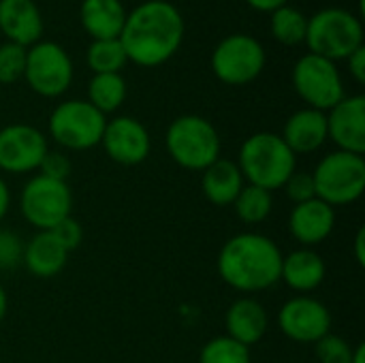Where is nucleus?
<instances>
[{"label": "nucleus", "instance_id": "nucleus-1", "mask_svg": "<svg viewBox=\"0 0 365 363\" xmlns=\"http://www.w3.org/2000/svg\"><path fill=\"white\" fill-rule=\"evenodd\" d=\"M186 24L182 11L169 0H145L128 11L120 43L128 62L154 68L169 62L182 47Z\"/></svg>", "mask_w": 365, "mask_h": 363}, {"label": "nucleus", "instance_id": "nucleus-2", "mask_svg": "<svg viewBox=\"0 0 365 363\" xmlns=\"http://www.w3.org/2000/svg\"><path fill=\"white\" fill-rule=\"evenodd\" d=\"M280 246L261 233L246 231L225 242L218 255V274L225 285L240 293L267 291L280 282Z\"/></svg>", "mask_w": 365, "mask_h": 363}, {"label": "nucleus", "instance_id": "nucleus-3", "mask_svg": "<svg viewBox=\"0 0 365 363\" xmlns=\"http://www.w3.org/2000/svg\"><path fill=\"white\" fill-rule=\"evenodd\" d=\"M237 167L246 184L274 193L282 188L289 175L297 169V156L278 133L261 131L242 143Z\"/></svg>", "mask_w": 365, "mask_h": 363}, {"label": "nucleus", "instance_id": "nucleus-4", "mask_svg": "<svg viewBox=\"0 0 365 363\" xmlns=\"http://www.w3.org/2000/svg\"><path fill=\"white\" fill-rule=\"evenodd\" d=\"M165 145L175 165L188 171H205L220 158V135L216 126L197 113L175 118L165 135Z\"/></svg>", "mask_w": 365, "mask_h": 363}, {"label": "nucleus", "instance_id": "nucleus-5", "mask_svg": "<svg viewBox=\"0 0 365 363\" xmlns=\"http://www.w3.org/2000/svg\"><path fill=\"white\" fill-rule=\"evenodd\" d=\"M308 51L331 62L346 60L364 45V21L349 9L325 6L308 17Z\"/></svg>", "mask_w": 365, "mask_h": 363}, {"label": "nucleus", "instance_id": "nucleus-6", "mask_svg": "<svg viewBox=\"0 0 365 363\" xmlns=\"http://www.w3.org/2000/svg\"><path fill=\"white\" fill-rule=\"evenodd\" d=\"M317 199L334 210L355 203L365 190V158L359 154L334 150L325 154L312 171Z\"/></svg>", "mask_w": 365, "mask_h": 363}, {"label": "nucleus", "instance_id": "nucleus-7", "mask_svg": "<svg viewBox=\"0 0 365 363\" xmlns=\"http://www.w3.org/2000/svg\"><path fill=\"white\" fill-rule=\"evenodd\" d=\"M107 116L94 109L83 98L62 101L53 107L47 120L49 137L64 150H92L101 145Z\"/></svg>", "mask_w": 365, "mask_h": 363}, {"label": "nucleus", "instance_id": "nucleus-8", "mask_svg": "<svg viewBox=\"0 0 365 363\" xmlns=\"http://www.w3.org/2000/svg\"><path fill=\"white\" fill-rule=\"evenodd\" d=\"M267 62L265 47L252 34L235 32L218 41L210 66L218 81L227 86H246L259 79Z\"/></svg>", "mask_w": 365, "mask_h": 363}, {"label": "nucleus", "instance_id": "nucleus-9", "mask_svg": "<svg viewBox=\"0 0 365 363\" xmlns=\"http://www.w3.org/2000/svg\"><path fill=\"white\" fill-rule=\"evenodd\" d=\"M291 81L297 96L306 103V107L325 113L346 96L338 64L310 51L295 62Z\"/></svg>", "mask_w": 365, "mask_h": 363}, {"label": "nucleus", "instance_id": "nucleus-10", "mask_svg": "<svg viewBox=\"0 0 365 363\" xmlns=\"http://www.w3.org/2000/svg\"><path fill=\"white\" fill-rule=\"evenodd\" d=\"M73 75V60L62 45L41 39L38 43L28 47L24 79L34 94L58 98L71 88Z\"/></svg>", "mask_w": 365, "mask_h": 363}, {"label": "nucleus", "instance_id": "nucleus-11", "mask_svg": "<svg viewBox=\"0 0 365 363\" xmlns=\"http://www.w3.org/2000/svg\"><path fill=\"white\" fill-rule=\"evenodd\" d=\"M73 193L66 182L45 175H34L26 182L19 195V212L36 231H51L58 223L71 216Z\"/></svg>", "mask_w": 365, "mask_h": 363}, {"label": "nucleus", "instance_id": "nucleus-12", "mask_svg": "<svg viewBox=\"0 0 365 363\" xmlns=\"http://www.w3.org/2000/svg\"><path fill=\"white\" fill-rule=\"evenodd\" d=\"M49 152L47 137L32 124L15 122L0 128V171L11 175L38 171Z\"/></svg>", "mask_w": 365, "mask_h": 363}, {"label": "nucleus", "instance_id": "nucleus-13", "mask_svg": "<svg viewBox=\"0 0 365 363\" xmlns=\"http://www.w3.org/2000/svg\"><path fill=\"white\" fill-rule=\"evenodd\" d=\"M280 332L297 344H314L331 332V312L310 295H295L278 310Z\"/></svg>", "mask_w": 365, "mask_h": 363}, {"label": "nucleus", "instance_id": "nucleus-14", "mask_svg": "<svg viewBox=\"0 0 365 363\" xmlns=\"http://www.w3.org/2000/svg\"><path fill=\"white\" fill-rule=\"evenodd\" d=\"M101 145L113 163L124 167H135L150 156L152 137L150 131L143 126V122H139L137 118L118 116L107 120Z\"/></svg>", "mask_w": 365, "mask_h": 363}, {"label": "nucleus", "instance_id": "nucleus-15", "mask_svg": "<svg viewBox=\"0 0 365 363\" xmlns=\"http://www.w3.org/2000/svg\"><path fill=\"white\" fill-rule=\"evenodd\" d=\"M327 139L338 150L351 154H365V96H344L327 111Z\"/></svg>", "mask_w": 365, "mask_h": 363}, {"label": "nucleus", "instance_id": "nucleus-16", "mask_svg": "<svg viewBox=\"0 0 365 363\" xmlns=\"http://www.w3.org/2000/svg\"><path fill=\"white\" fill-rule=\"evenodd\" d=\"M336 227V210L321 199L293 205L289 214V233L302 248H314L323 244Z\"/></svg>", "mask_w": 365, "mask_h": 363}, {"label": "nucleus", "instance_id": "nucleus-17", "mask_svg": "<svg viewBox=\"0 0 365 363\" xmlns=\"http://www.w3.org/2000/svg\"><path fill=\"white\" fill-rule=\"evenodd\" d=\"M0 32L9 43L30 47L43 36V15L34 0H0Z\"/></svg>", "mask_w": 365, "mask_h": 363}, {"label": "nucleus", "instance_id": "nucleus-18", "mask_svg": "<svg viewBox=\"0 0 365 363\" xmlns=\"http://www.w3.org/2000/svg\"><path fill=\"white\" fill-rule=\"evenodd\" d=\"M280 137L284 139V143L291 148L295 156L312 154L329 141L327 139V113L312 109V107L297 109L284 122Z\"/></svg>", "mask_w": 365, "mask_h": 363}, {"label": "nucleus", "instance_id": "nucleus-19", "mask_svg": "<svg viewBox=\"0 0 365 363\" xmlns=\"http://www.w3.org/2000/svg\"><path fill=\"white\" fill-rule=\"evenodd\" d=\"M267 325H269L267 312L263 304L257 302L255 297L235 300L225 315V329H227L225 336L233 338L235 342L248 349L263 340V336L267 334Z\"/></svg>", "mask_w": 365, "mask_h": 363}, {"label": "nucleus", "instance_id": "nucleus-20", "mask_svg": "<svg viewBox=\"0 0 365 363\" xmlns=\"http://www.w3.org/2000/svg\"><path fill=\"white\" fill-rule=\"evenodd\" d=\"M325 276H327V265L314 248H297L287 257H282L280 280L289 289L302 295L317 291L323 285Z\"/></svg>", "mask_w": 365, "mask_h": 363}, {"label": "nucleus", "instance_id": "nucleus-21", "mask_svg": "<svg viewBox=\"0 0 365 363\" xmlns=\"http://www.w3.org/2000/svg\"><path fill=\"white\" fill-rule=\"evenodd\" d=\"M68 250L53 237L51 231H38L24 244V259L21 263L34 278H53L58 276L68 263Z\"/></svg>", "mask_w": 365, "mask_h": 363}, {"label": "nucleus", "instance_id": "nucleus-22", "mask_svg": "<svg viewBox=\"0 0 365 363\" xmlns=\"http://www.w3.org/2000/svg\"><path fill=\"white\" fill-rule=\"evenodd\" d=\"M126 15L128 11L122 0H81L79 6L81 28L92 41L118 39L124 28Z\"/></svg>", "mask_w": 365, "mask_h": 363}, {"label": "nucleus", "instance_id": "nucleus-23", "mask_svg": "<svg viewBox=\"0 0 365 363\" xmlns=\"http://www.w3.org/2000/svg\"><path fill=\"white\" fill-rule=\"evenodd\" d=\"M201 190L205 195V199L218 208H227L233 205V201L237 199L240 190L244 188V175L237 167V163L227 160V158H218L216 163H212L205 171H201Z\"/></svg>", "mask_w": 365, "mask_h": 363}, {"label": "nucleus", "instance_id": "nucleus-24", "mask_svg": "<svg viewBox=\"0 0 365 363\" xmlns=\"http://www.w3.org/2000/svg\"><path fill=\"white\" fill-rule=\"evenodd\" d=\"M126 79L122 77V73H101V75H92L90 83H88V103L98 109L103 116L115 113L124 101H126Z\"/></svg>", "mask_w": 365, "mask_h": 363}, {"label": "nucleus", "instance_id": "nucleus-25", "mask_svg": "<svg viewBox=\"0 0 365 363\" xmlns=\"http://www.w3.org/2000/svg\"><path fill=\"white\" fill-rule=\"evenodd\" d=\"M269 32L272 36L287 47L306 43V30H308V17L291 4H284L269 13Z\"/></svg>", "mask_w": 365, "mask_h": 363}, {"label": "nucleus", "instance_id": "nucleus-26", "mask_svg": "<svg viewBox=\"0 0 365 363\" xmlns=\"http://www.w3.org/2000/svg\"><path fill=\"white\" fill-rule=\"evenodd\" d=\"M235 214L244 225H261L274 210V195L265 188L244 184L237 199L233 201Z\"/></svg>", "mask_w": 365, "mask_h": 363}, {"label": "nucleus", "instance_id": "nucleus-27", "mask_svg": "<svg viewBox=\"0 0 365 363\" xmlns=\"http://www.w3.org/2000/svg\"><path fill=\"white\" fill-rule=\"evenodd\" d=\"M86 62L94 75L101 73H120L128 58L124 53V47L120 39H105V41H92L86 51Z\"/></svg>", "mask_w": 365, "mask_h": 363}, {"label": "nucleus", "instance_id": "nucleus-28", "mask_svg": "<svg viewBox=\"0 0 365 363\" xmlns=\"http://www.w3.org/2000/svg\"><path fill=\"white\" fill-rule=\"evenodd\" d=\"M199 363H252L250 349L229 336L212 338L203 344Z\"/></svg>", "mask_w": 365, "mask_h": 363}, {"label": "nucleus", "instance_id": "nucleus-29", "mask_svg": "<svg viewBox=\"0 0 365 363\" xmlns=\"http://www.w3.org/2000/svg\"><path fill=\"white\" fill-rule=\"evenodd\" d=\"M26 51L28 47H21L17 43L4 41L0 45V83H17L24 79L26 71Z\"/></svg>", "mask_w": 365, "mask_h": 363}, {"label": "nucleus", "instance_id": "nucleus-30", "mask_svg": "<svg viewBox=\"0 0 365 363\" xmlns=\"http://www.w3.org/2000/svg\"><path fill=\"white\" fill-rule=\"evenodd\" d=\"M355 347H351L342 336L327 334L319 342H314V355L319 363H351Z\"/></svg>", "mask_w": 365, "mask_h": 363}, {"label": "nucleus", "instance_id": "nucleus-31", "mask_svg": "<svg viewBox=\"0 0 365 363\" xmlns=\"http://www.w3.org/2000/svg\"><path fill=\"white\" fill-rule=\"evenodd\" d=\"M24 242L11 229H0V272H13L21 265Z\"/></svg>", "mask_w": 365, "mask_h": 363}, {"label": "nucleus", "instance_id": "nucleus-32", "mask_svg": "<svg viewBox=\"0 0 365 363\" xmlns=\"http://www.w3.org/2000/svg\"><path fill=\"white\" fill-rule=\"evenodd\" d=\"M284 193L287 197L293 201V205L297 203H306L310 199H317V188H314V178L312 171H293L289 175V180L284 182Z\"/></svg>", "mask_w": 365, "mask_h": 363}, {"label": "nucleus", "instance_id": "nucleus-33", "mask_svg": "<svg viewBox=\"0 0 365 363\" xmlns=\"http://www.w3.org/2000/svg\"><path fill=\"white\" fill-rule=\"evenodd\" d=\"M71 169H73L71 158L64 152H51V150L45 154V158H43V163L38 167L41 175L58 180V182H66L68 175H71Z\"/></svg>", "mask_w": 365, "mask_h": 363}, {"label": "nucleus", "instance_id": "nucleus-34", "mask_svg": "<svg viewBox=\"0 0 365 363\" xmlns=\"http://www.w3.org/2000/svg\"><path fill=\"white\" fill-rule=\"evenodd\" d=\"M51 233H53V237H56L68 252H73L75 248H79L81 242H83V229H81L79 220H75L73 216H68V218H64L62 223H58V225L51 229Z\"/></svg>", "mask_w": 365, "mask_h": 363}, {"label": "nucleus", "instance_id": "nucleus-35", "mask_svg": "<svg viewBox=\"0 0 365 363\" xmlns=\"http://www.w3.org/2000/svg\"><path fill=\"white\" fill-rule=\"evenodd\" d=\"M349 73L357 83H365V45H361L359 49H355L349 58Z\"/></svg>", "mask_w": 365, "mask_h": 363}, {"label": "nucleus", "instance_id": "nucleus-36", "mask_svg": "<svg viewBox=\"0 0 365 363\" xmlns=\"http://www.w3.org/2000/svg\"><path fill=\"white\" fill-rule=\"evenodd\" d=\"M248 6H252L255 11H261V13H274L276 9L289 4V0H246Z\"/></svg>", "mask_w": 365, "mask_h": 363}, {"label": "nucleus", "instance_id": "nucleus-37", "mask_svg": "<svg viewBox=\"0 0 365 363\" xmlns=\"http://www.w3.org/2000/svg\"><path fill=\"white\" fill-rule=\"evenodd\" d=\"M9 208H11V190L9 184L0 178V223L9 214Z\"/></svg>", "mask_w": 365, "mask_h": 363}, {"label": "nucleus", "instance_id": "nucleus-38", "mask_svg": "<svg viewBox=\"0 0 365 363\" xmlns=\"http://www.w3.org/2000/svg\"><path fill=\"white\" fill-rule=\"evenodd\" d=\"M355 261L361 267L365 265V229H359L355 235Z\"/></svg>", "mask_w": 365, "mask_h": 363}, {"label": "nucleus", "instance_id": "nucleus-39", "mask_svg": "<svg viewBox=\"0 0 365 363\" xmlns=\"http://www.w3.org/2000/svg\"><path fill=\"white\" fill-rule=\"evenodd\" d=\"M6 310H9V297H6L4 287L0 285V323H2V321H4V317H6Z\"/></svg>", "mask_w": 365, "mask_h": 363}, {"label": "nucleus", "instance_id": "nucleus-40", "mask_svg": "<svg viewBox=\"0 0 365 363\" xmlns=\"http://www.w3.org/2000/svg\"><path fill=\"white\" fill-rule=\"evenodd\" d=\"M351 363H365V347L364 344H357V347H355Z\"/></svg>", "mask_w": 365, "mask_h": 363}]
</instances>
